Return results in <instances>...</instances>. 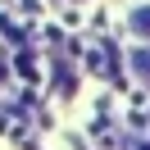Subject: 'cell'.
<instances>
[{"mask_svg": "<svg viewBox=\"0 0 150 150\" xmlns=\"http://www.w3.org/2000/svg\"><path fill=\"white\" fill-rule=\"evenodd\" d=\"M132 64H137V73L150 82V50H137V55H132Z\"/></svg>", "mask_w": 150, "mask_h": 150, "instance_id": "7a4b0ae2", "label": "cell"}, {"mask_svg": "<svg viewBox=\"0 0 150 150\" xmlns=\"http://www.w3.org/2000/svg\"><path fill=\"white\" fill-rule=\"evenodd\" d=\"M132 32H137V37H150V9H137V14H132Z\"/></svg>", "mask_w": 150, "mask_h": 150, "instance_id": "6da1fadb", "label": "cell"}]
</instances>
